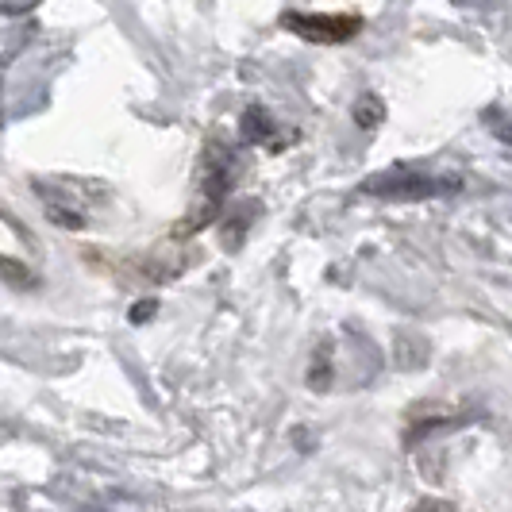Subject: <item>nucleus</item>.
<instances>
[{
    "mask_svg": "<svg viewBox=\"0 0 512 512\" xmlns=\"http://www.w3.org/2000/svg\"><path fill=\"white\" fill-rule=\"evenodd\" d=\"M486 128L493 131V139H501L505 147H512V112H501V108H486Z\"/></svg>",
    "mask_w": 512,
    "mask_h": 512,
    "instance_id": "nucleus-6",
    "label": "nucleus"
},
{
    "mask_svg": "<svg viewBox=\"0 0 512 512\" xmlns=\"http://www.w3.org/2000/svg\"><path fill=\"white\" fill-rule=\"evenodd\" d=\"M462 189L459 178H436L412 166H389L382 174H370L362 181L366 197H382V201H432L439 193H455Z\"/></svg>",
    "mask_w": 512,
    "mask_h": 512,
    "instance_id": "nucleus-1",
    "label": "nucleus"
},
{
    "mask_svg": "<svg viewBox=\"0 0 512 512\" xmlns=\"http://www.w3.org/2000/svg\"><path fill=\"white\" fill-rule=\"evenodd\" d=\"M154 312H158V301H139V305L131 308V324H147Z\"/></svg>",
    "mask_w": 512,
    "mask_h": 512,
    "instance_id": "nucleus-8",
    "label": "nucleus"
},
{
    "mask_svg": "<svg viewBox=\"0 0 512 512\" xmlns=\"http://www.w3.org/2000/svg\"><path fill=\"white\" fill-rule=\"evenodd\" d=\"M385 116V104L378 101V97H362L359 104H355V124H359L362 131L378 128Z\"/></svg>",
    "mask_w": 512,
    "mask_h": 512,
    "instance_id": "nucleus-5",
    "label": "nucleus"
},
{
    "mask_svg": "<svg viewBox=\"0 0 512 512\" xmlns=\"http://www.w3.org/2000/svg\"><path fill=\"white\" fill-rule=\"evenodd\" d=\"M243 143H251V147L258 143V147L278 151V128H274V120H270L266 108L251 104V108L243 112Z\"/></svg>",
    "mask_w": 512,
    "mask_h": 512,
    "instance_id": "nucleus-3",
    "label": "nucleus"
},
{
    "mask_svg": "<svg viewBox=\"0 0 512 512\" xmlns=\"http://www.w3.org/2000/svg\"><path fill=\"white\" fill-rule=\"evenodd\" d=\"M359 12H285L282 27L293 31L305 43H320V47H339L347 39H355L362 31Z\"/></svg>",
    "mask_w": 512,
    "mask_h": 512,
    "instance_id": "nucleus-2",
    "label": "nucleus"
},
{
    "mask_svg": "<svg viewBox=\"0 0 512 512\" xmlns=\"http://www.w3.org/2000/svg\"><path fill=\"white\" fill-rule=\"evenodd\" d=\"M0 278H4L8 285H16V289H27V285H35L31 270H27L24 262H16V258H0Z\"/></svg>",
    "mask_w": 512,
    "mask_h": 512,
    "instance_id": "nucleus-7",
    "label": "nucleus"
},
{
    "mask_svg": "<svg viewBox=\"0 0 512 512\" xmlns=\"http://www.w3.org/2000/svg\"><path fill=\"white\" fill-rule=\"evenodd\" d=\"M308 385H312V389H328V385H332V347H328V343H324V351H316V359H312Z\"/></svg>",
    "mask_w": 512,
    "mask_h": 512,
    "instance_id": "nucleus-4",
    "label": "nucleus"
}]
</instances>
